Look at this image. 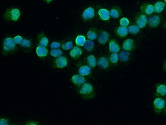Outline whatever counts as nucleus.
Returning <instances> with one entry per match:
<instances>
[{
	"label": "nucleus",
	"mask_w": 166,
	"mask_h": 125,
	"mask_svg": "<svg viewBox=\"0 0 166 125\" xmlns=\"http://www.w3.org/2000/svg\"><path fill=\"white\" fill-rule=\"evenodd\" d=\"M18 46L11 36H7L3 39L1 46V54L4 57L12 55L18 51Z\"/></svg>",
	"instance_id": "1"
},
{
	"label": "nucleus",
	"mask_w": 166,
	"mask_h": 125,
	"mask_svg": "<svg viewBox=\"0 0 166 125\" xmlns=\"http://www.w3.org/2000/svg\"><path fill=\"white\" fill-rule=\"evenodd\" d=\"M77 93L82 98L86 100H93L96 95L95 88L91 84L85 83L77 89Z\"/></svg>",
	"instance_id": "2"
},
{
	"label": "nucleus",
	"mask_w": 166,
	"mask_h": 125,
	"mask_svg": "<svg viewBox=\"0 0 166 125\" xmlns=\"http://www.w3.org/2000/svg\"><path fill=\"white\" fill-rule=\"evenodd\" d=\"M21 12L19 8L9 7L6 9L4 14V18L6 21L16 22L21 18Z\"/></svg>",
	"instance_id": "3"
},
{
	"label": "nucleus",
	"mask_w": 166,
	"mask_h": 125,
	"mask_svg": "<svg viewBox=\"0 0 166 125\" xmlns=\"http://www.w3.org/2000/svg\"><path fill=\"white\" fill-rule=\"evenodd\" d=\"M77 71L79 75L85 77H89L92 75V68L84 60H81L76 64Z\"/></svg>",
	"instance_id": "4"
},
{
	"label": "nucleus",
	"mask_w": 166,
	"mask_h": 125,
	"mask_svg": "<svg viewBox=\"0 0 166 125\" xmlns=\"http://www.w3.org/2000/svg\"><path fill=\"white\" fill-rule=\"evenodd\" d=\"M96 15V8L93 6H89L86 8L82 12L80 19L85 23L91 22Z\"/></svg>",
	"instance_id": "5"
},
{
	"label": "nucleus",
	"mask_w": 166,
	"mask_h": 125,
	"mask_svg": "<svg viewBox=\"0 0 166 125\" xmlns=\"http://www.w3.org/2000/svg\"><path fill=\"white\" fill-rule=\"evenodd\" d=\"M166 105L165 99L161 97H156L153 101V109L154 112L157 114H160L163 112Z\"/></svg>",
	"instance_id": "6"
},
{
	"label": "nucleus",
	"mask_w": 166,
	"mask_h": 125,
	"mask_svg": "<svg viewBox=\"0 0 166 125\" xmlns=\"http://www.w3.org/2000/svg\"><path fill=\"white\" fill-rule=\"evenodd\" d=\"M68 63V58L67 56H60L55 58L52 62L53 69H62L67 67Z\"/></svg>",
	"instance_id": "7"
},
{
	"label": "nucleus",
	"mask_w": 166,
	"mask_h": 125,
	"mask_svg": "<svg viewBox=\"0 0 166 125\" xmlns=\"http://www.w3.org/2000/svg\"><path fill=\"white\" fill-rule=\"evenodd\" d=\"M162 15L160 14H154L148 18L147 26L151 28H156L160 25L162 22Z\"/></svg>",
	"instance_id": "8"
},
{
	"label": "nucleus",
	"mask_w": 166,
	"mask_h": 125,
	"mask_svg": "<svg viewBox=\"0 0 166 125\" xmlns=\"http://www.w3.org/2000/svg\"><path fill=\"white\" fill-rule=\"evenodd\" d=\"M97 66L101 70H107L111 68V63L107 55H101L97 60Z\"/></svg>",
	"instance_id": "9"
},
{
	"label": "nucleus",
	"mask_w": 166,
	"mask_h": 125,
	"mask_svg": "<svg viewBox=\"0 0 166 125\" xmlns=\"http://www.w3.org/2000/svg\"><path fill=\"white\" fill-rule=\"evenodd\" d=\"M97 39L100 45H106L111 39V35L106 30L100 29L98 30V37Z\"/></svg>",
	"instance_id": "10"
},
{
	"label": "nucleus",
	"mask_w": 166,
	"mask_h": 125,
	"mask_svg": "<svg viewBox=\"0 0 166 125\" xmlns=\"http://www.w3.org/2000/svg\"><path fill=\"white\" fill-rule=\"evenodd\" d=\"M96 15L100 21L105 22H109L111 18L110 11L105 8H98L97 11Z\"/></svg>",
	"instance_id": "11"
},
{
	"label": "nucleus",
	"mask_w": 166,
	"mask_h": 125,
	"mask_svg": "<svg viewBox=\"0 0 166 125\" xmlns=\"http://www.w3.org/2000/svg\"><path fill=\"white\" fill-rule=\"evenodd\" d=\"M148 18L145 14L138 12L135 17V23L140 28H144L147 25Z\"/></svg>",
	"instance_id": "12"
},
{
	"label": "nucleus",
	"mask_w": 166,
	"mask_h": 125,
	"mask_svg": "<svg viewBox=\"0 0 166 125\" xmlns=\"http://www.w3.org/2000/svg\"><path fill=\"white\" fill-rule=\"evenodd\" d=\"M70 81L73 85H74L76 89H78L86 83L87 80L85 78V76L78 74L74 75L73 76H72V78L70 79Z\"/></svg>",
	"instance_id": "13"
},
{
	"label": "nucleus",
	"mask_w": 166,
	"mask_h": 125,
	"mask_svg": "<svg viewBox=\"0 0 166 125\" xmlns=\"http://www.w3.org/2000/svg\"><path fill=\"white\" fill-rule=\"evenodd\" d=\"M136 48V44L135 41L131 39H126L123 42L122 49L124 50L131 52L135 50Z\"/></svg>",
	"instance_id": "14"
},
{
	"label": "nucleus",
	"mask_w": 166,
	"mask_h": 125,
	"mask_svg": "<svg viewBox=\"0 0 166 125\" xmlns=\"http://www.w3.org/2000/svg\"><path fill=\"white\" fill-rule=\"evenodd\" d=\"M154 97H165L166 95V84L163 83H159L155 85Z\"/></svg>",
	"instance_id": "15"
},
{
	"label": "nucleus",
	"mask_w": 166,
	"mask_h": 125,
	"mask_svg": "<svg viewBox=\"0 0 166 125\" xmlns=\"http://www.w3.org/2000/svg\"><path fill=\"white\" fill-rule=\"evenodd\" d=\"M21 48L24 52H31L34 48V43L31 39L25 37L21 44Z\"/></svg>",
	"instance_id": "16"
},
{
	"label": "nucleus",
	"mask_w": 166,
	"mask_h": 125,
	"mask_svg": "<svg viewBox=\"0 0 166 125\" xmlns=\"http://www.w3.org/2000/svg\"><path fill=\"white\" fill-rule=\"evenodd\" d=\"M140 12L146 15H151L154 12V6L152 4L144 3L140 7Z\"/></svg>",
	"instance_id": "17"
},
{
	"label": "nucleus",
	"mask_w": 166,
	"mask_h": 125,
	"mask_svg": "<svg viewBox=\"0 0 166 125\" xmlns=\"http://www.w3.org/2000/svg\"><path fill=\"white\" fill-rule=\"evenodd\" d=\"M36 42H37V45L39 46L47 47L49 45V38L45 34V33L44 32H41L37 34Z\"/></svg>",
	"instance_id": "18"
},
{
	"label": "nucleus",
	"mask_w": 166,
	"mask_h": 125,
	"mask_svg": "<svg viewBox=\"0 0 166 125\" xmlns=\"http://www.w3.org/2000/svg\"><path fill=\"white\" fill-rule=\"evenodd\" d=\"M83 53V49L78 46L73 47L71 49L70 52V57L73 60H79L81 58Z\"/></svg>",
	"instance_id": "19"
},
{
	"label": "nucleus",
	"mask_w": 166,
	"mask_h": 125,
	"mask_svg": "<svg viewBox=\"0 0 166 125\" xmlns=\"http://www.w3.org/2000/svg\"><path fill=\"white\" fill-rule=\"evenodd\" d=\"M109 51L111 53H119L120 51L121 47L116 39H111L108 42Z\"/></svg>",
	"instance_id": "20"
},
{
	"label": "nucleus",
	"mask_w": 166,
	"mask_h": 125,
	"mask_svg": "<svg viewBox=\"0 0 166 125\" xmlns=\"http://www.w3.org/2000/svg\"><path fill=\"white\" fill-rule=\"evenodd\" d=\"M114 34L117 37L120 39L126 37L128 34V30L127 27L123 26H117L115 27L114 30Z\"/></svg>",
	"instance_id": "21"
},
{
	"label": "nucleus",
	"mask_w": 166,
	"mask_h": 125,
	"mask_svg": "<svg viewBox=\"0 0 166 125\" xmlns=\"http://www.w3.org/2000/svg\"><path fill=\"white\" fill-rule=\"evenodd\" d=\"M110 15L111 18L117 19L120 18L122 15V11L119 6H114L111 7L110 11Z\"/></svg>",
	"instance_id": "22"
},
{
	"label": "nucleus",
	"mask_w": 166,
	"mask_h": 125,
	"mask_svg": "<svg viewBox=\"0 0 166 125\" xmlns=\"http://www.w3.org/2000/svg\"><path fill=\"white\" fill-rule=\"evenodd\" d=\"M36 54L39 58H44L48 55L49 51L47 47L38 45L36 48Z\"/></svg>",
	"instance_id": "23"
},
{
	"label": "nucleus",
	"mask_w": 166,
	"mask_h": 125,
	"mask_svg": "<svg viewBox=\"0 0 166 125\" xmlns=\"http://www.w3.org/2000/svg\"><path fill=\"white\" fill-rule=\"evenodd\" d=\"M86 64L91 67V68H95L97 66V60L93 54H89L84 59Z\"/></svg>",
	"instance_id": "24"
},
{
	"label": "nucleus",
	"mask_w": 166,
	"mask_h": 125,
	"mask_svg": "<svg viewBox=\"0 0 166 125\" xmlns=\"http://www.w3.org/2000/svg\"><path fill=\"white\" fill-rule=\"evenodd\" d=\"M98 29L96 27H90L86 33V37L91 40H95L97 38L98 34Z\"/></svg>",
	"instance_id": "25"
},
{
	"label": "nucleus",
	"mask_w": 166,
	"mask_h": 125,
	"mask_svg": "<svg viewBox=\"0 0 166 125\" xmlns=\"http://www.w3.org/2000/svg\"><path fill=\"white\" fill-rule=\"evenodd\" d=\"M119 60L122 62H128L131 59V52L123 50L119 52Z\"/></svg>",
	"instance_id": "26"
},
{
	"label": "nucleus",
	"mask_w": 166,
	"mask_h": 125,
	"mask_svg": "<svg viewBox=\"0 0 166 125\" xmlns=\"http://www.w3.org/2000/svg\"><path fill=\"white\" fill-rule=\"evenodd\" d=\"M154 12L156 14H160L163 11L166 7V3L164 2L157 1L154 3Z\"/></svg>",
	"instance_id": "27"
},
{
	"label": "nucleus",
	"mask_w": 166,
	"mask_h": 125,
	"mask_svg": "<svg viewBox=\"0 0 166 125\" xmlns=\"http://www.w3.org/2000/svg\"><path fill=\"white\" fill-rule=\"evenodd\" d=\"M108 58L111 65L117 66L119 61V54L118 53H111L108 54Z\"/></svg>",
	"instance_id": "28"
},
{
	"label": "nucleus",
	"mask_w": 166,
	"mask_h": 125,
	"mask_svg": "<svg viewBox=\"0 0 166 125\" xmlns=\"http://www.w3.org/2000/svg\"><path fill=\"white\" fill-rule=\"evenodd\" d=\"M83 47L85 50L89 52H93L95 50V44L93 41L91 40H86Z\"/></svg>",
	"instance_id": "29"
},
{
	"label": "nucleus",
	"mask_w": 166,
	"mask_h": 125,
	"mask_svg": "<svg viewBox=\"0 0 166 125\" xmlns=\"http://www.w3.org/2000/svg\"><path fill=\"white\" fill-rule=\"evenodd\" d=\"M73 47H74V44L72 41L68 40L67 41H62L61 47L64 50H69L72 49Z\"/></svg>",
	"instance_id": "30"
},
{
	"label": "nucleus",
	"mask_w": 166,
	"mask_h": 125,
	"mask_svg": "<svg viewBox=\"0 0 166 125\" xmlns=\"http://www.w3.org/2000/svg\"><path fill=\"white\" fill-rule=\"evenodd\" d=\"M128 32L131 34H136L140 31L141 28L135 24H132L128 26Z\"/></svg>",
	"instance_id": "31"
},
{
	"label": "nucleus",
	"mask_w": 166,
	"mask_h": 125,
	"mask_svg": "<svg viewBox=\"0 0 166 125\" xmlns=\"http://www.w3.org/2000/svg\"><path fill=\"white\" fill-rule=\"evenodd\" d=\"M86 40V38L85 36L82 35H79L76 38L75 43L78 46L82 47L85 45Z\"/></svg>",
	"instance_id": "32"
},
{
	"label": "nucleus",
	"mask_w": 166,
	"mask_h": 125,
	"mask_svg": "<svg viewBox=\"0 0 166 125\" xmlns=\"http://www.w3.org/2000/svg\"><path fill=\"white\" fill-rule=\"evenodd\" d=\"M49 54L51 57H54V58H57V57L61 56L63 54V51L60 48L52 49L49 52Z\"/></svg>",
	"instance_id": "33"
},
{
	"label": "nucleus",
	"mask_w": 166,
	"mask_h": 125,
	"mask_svg": "<svg viewBox=\"0 0 166 125\" xmlns=\"http://www.w3.org/2000/svg\"><path fill=\"white\" fill-rule=\"evenodd\" d=\"M119 23L121 26L127 27L129 25L130 22H129V19H128L126 17H123L120 19Z\"/></svg>",
	"instance_id": "34"
},
{
	"label": "nucleus",
	"mask_w": 166,
	"mask_h": 125,
	"mask_svg": "<svg viewBox=\"0 0 166 125\" xmlns=\"http://www.w3.org/2000/svg\"><path fill=\"white\" fill-rule=\"evenodd\" d=\"M62 42H54L50 45L51 49H58L61 46Z\"/></svg>",
	"instance_id": "35"
},
{
	"label": "nucleus",
	"mask_w": 166,
	"mask_h": 125,
	"mask_svg": "<svg viewBox=\"0 0 166 125\" xmlns=\"http://www.w3.org/2000/svg\"><path fill=\"white\" fill-rule=\"evenodd\" d=\"M10 124V121L9 118H1L0 119V125H9Z\"/></svg>",
	"instance_id": "36"
},
{
	"label": "nucleus",
	"mask_w": 166,
	"mask_h": 125,
	"mask_svg": "<svg viewBox=\"0 0 166 125\" xmlns=\"http://www.w3.org/2000/svg\"><path fill=\"white\" fill-rule=\"evenodd\" d=\"M23 37L21 36L18 35L14 37V40L16 45H21L23 40Z\"/></svg>",
	"instance_id": "37"
},
{
	"label": "nucleus",
	"mask_w": 166,
	"mask_h": 125,
	"mask_svg": "<svg viewBox=\"0 0 166 125\" xmlns=\"http://www.w3.org/2000/svg\"><path fill=\"white\" fill-rule=\"evenodd\" d=\"M25 125H38V123L36 122L35 121H28L26 122V124H25Z\"/></svg>",
	"instance_id": "38"
},
{
	"label": "nucleus",
	"mask_w": 166,
	"mask_h": 125,
	"mask_svg": "<svg viewBox=\"0 0 166 125\" xmlns=\"http://www.w3.org/2000/svg\"><path fill=\"white\" fill-rule=\"evenodd\" d=\"M163 68L165 73H166V59L164 62L163 64Z\"/></svg>",
	"instance_id": "39"
},
{
	"label": "nucleus",
	"mask_w": 166,
	"mask_h": 125,
	"mask_svg": "<svg viewBox=\"0 0 166 125\" xmlns=\"http://www.w3.org/2000/svg\"><path fill=\"white\" fill-rule=\"evenodd\" d=\"M53 1V0H43V1L46 2L47 4H49V3H50L51 2H52Z\"/></svg>",
	"instance_id": "40"
},
{
	"label": "nucleus",
	"mask_w": 166,
	"mask_h": 125,
	"mask_svg": "<svg viewBox=\"0 0 166 125\" xmlns=\"http://www.w3.org/2000/svg\"><path fill=\"white\" fill-rule=\"evenodd\" d=\"M165 101H166V105H165V107L164 108V109L163 112L164 113H165V114L166 115V100Z\"/></svg>",
	"instance_id": "41"
},
{
	"label": "nucleus",
	"mask_w": 166,
	"mask_h": 125,
	"mask_svg": "<svg viewBox=\"0 0 166 125\" xmlns=\"http://www.w3.org/2000/svg\"><path fill=\"white\" fill-rule=\"evenodd\" d=\"M164 28L165 29V30H166V22H165V23H164Z\"/></svg>",
	"instance_id": "42"
},
{
	"label": "nucleus",
	"mask_w": 166,
	"mask_h": 125,
	"mask_svg": "<svg viewBox=\"0 0 166 125\" xmlns=\"http://www.w3.org/2000/svg\"><path fill=\"white\" fill-rule=\"evenodd\" d=\"M164 2L166 4V0H164Z\"/></svg>",
	"instance_id": "43"
},
{
	"label": "nucleus",
	"mask_w": 166,
	"mask_h": 125,
	"mask_svg": "<svg viewBox=\"0 0 166 125\" xmlns=\"http://www.w3.org/2000/svg\"></svg>",
	"instance_id": "44"
}]
</instances>
